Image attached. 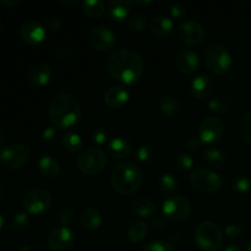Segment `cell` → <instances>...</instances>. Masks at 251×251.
<instances>
[{"mask_svg": "<svg viewBox=\"0 0 251 251\" xmlns=\"http://www.w3.org/2000/svg\"><path fill=\"white\" fill-rule=\"evenodd\" d=\"M156 203L149 198H139L132 205V211L140 218H149L156 213Z\"/></svg>", "mask_w": 251, "mask_h": 251, "instance_id": "28", "label": "cell"}, {"mask_svg": "<svg viewBox=\"0 0 251 251\" xmlns=\"http://www.w3.org/2000/svg\"><path fill=\"white\" fill-rule=\"evenodd\" d=\"M200 58L191 49H180L176 55V68L183 74H186V75L195 74L200 69Z\"/></svg>", "mask_w": 251, "mask_h": 251, "instance_id": "16", "label": "cell"}, {"mask_svg": "<svg viewBox=\"0 0 251 251\" xmlns=\"http://www.w3.org/2000/svg\"><path fill=\"white\" fill-rule=\"evenodd\" d=\"M158 188L166 194H172L178 189V180L171 173H163L158 179Z\"/></svg>", "mask_w": 251, "mask_h": 251, "instance_id": "34", "label": "cell"}, {"mask_svg": "<svg viewBox=\"0 0 251 251\" xmlns=\"http://www.w3.org/2000/svg\"><path fill=\"white\" fill-rule=\"evenodd\" d=\"M61 26H63V24H61V20L59 19V17L53 16L47 21V28H48V31L50 32L60 31Z\"/></svg>", "mask_w": 251, "mask_h": 251, "instance_id": "46", "label": "cell"}, {"mask_svg": "<svg viewBox=\"0 0 251 251\" xmlns=\"http://www.w3.org/2000/svg\"><path fill=\"white\" fill-rule=\"evenodd\" d=\"M174 162H176V166L181 171H190L194 167V158L185 152H180L176 154Z\"/></svg>", "mask_w": 251, "mask_h": 251, "instance_id": "37", "label": "cell"}, {"mask_svg": "<svg viewBox=\"0 0 251 251\" xmlns=\"http://www.w3.org/2000/svg\"><path fill=\"white\" fill-rule=\"evenodd\" d=\"M225 134V123L217 117H207L199 126V139L205 145L217 144Z\"/></svg>", "mask_w": 251, "mask_h": 251, "instance_id": "12", "label": "cell"}, {"mask_svg": "<svg viewBox=\"0 0 251 251\" xmlns=\"http://www.w3.org/2000/svg\"><path fill=\"white\" fill-rule=\"evenodd\" d=\"M223 251H245V250L238 244H229L225 248V250Z\"/></svg>", "mask_w": 251, "mask_h": 251, "instance_id": "49", "label": "cell"}, {"mask_svg": "<svg viewBox=\"0 0 251 251\" xmlns=\"http://www.w3.org/2000/svg\"><path fill=\"white\" fill-rule=\"evenodd\" d=\"M141 251H176L174 248L172 247V244L167 242H162V240H157V242L149 243L147 245H145L144 249Z\"/></svg>", "mask_w": 251, "mask_h": 251, "instance_id": "43", "label": "cell"}, {"mask_svg": "<svg viewBox=\"0 0 251 251\" xmlns=\"http://www.w3.org/2000/svg\"><path fill=\"white\" fill-rule=\"evenodd\" d=\"M205 65L211 74L222 76L233 65V56L229 49L223 44H212L205 51Z\"/></svg>", "mask_w": 251, "mask_h": 251, "instance_id": "5", "label": "cell"}, {"mask_svg": "<svg viewBox=\"0 0 251 251\" xmlns=\"http://www.w3.org/2000/svg\"><path fill=\"white\" fill-rule=\"evenodd\" d=\"M142 180V171L132 162L118 164L110 173V185L115 193L122 196H129L136 193L141 186Z\"/></svg>", "mask_w": 251, "mask_h": 251, "instance_id": "3", "label": "cell"}, {"mask_svg": "<svg viewBox=\"0 0 251 251\" xmlns=\"http://www.w3.org/2000/svg\"><path fill=\"white\" fill-rule=\"evenodd\" d=\"M135 4L140 5V6H147V5L152 4V1L151 0H147V1H140V0H137V1H135Z\"/></svg>", "mask_w": 251, "mask_h": 251, "instance_id": "53", "label": "cell"}, {"mask_svg": "<svg viewBox=\"0 0 251 251\" xmlns=\"http://www.w3.org/2000/svg\"><path fill=\"white\" fill-rule=\"evenodd\" d=\"M250 226H251V220H250Z\"/></svg>", "mask_w": 251, "mask_h": 251, "instance_id": "59", "label": "cell"}, {"mask_svg": "<svg viewBox=\"0 0 251 251\" xmlns=\"http://www.w3.org/2000/svg\"><path fill=\"white\" fill-rule=\"evenodd\" d=\"M1 4H4L5 6L15 7L20 4V1L19 0H1Z\"/></svg>", "mask_w": 251, "mask_h": 251, "instance_id": "50", "label": "cell"}, {"mask_svg": "<svg viewBox=\"0 0 251 251\" xmlns=\"http://www.w3.org/2000/svg\"><path fill=\"white\" fill-rule=\"evenodd\" d=\"M247 248H248V251H251V237L249 238V240H248Z\"/></svg>", "mask_w": 251, "mask_h": 251, "instance_id": "54", "label": "cell"}, {"mask_svg": "<svg viewBox=\"0 0 251 251\" xmlns=\"http://www.w3.org/2000/svg\"><path fill=\"white\" fill-rule=\"evenodd\" d=\"M55 55L59 61L64 64H73L77 60L78 58V49L75 44L69 39L60 42L56 47Z\"/></svg>", "mask_w": 251, "mask_h": 251, "instance_id": "22", "label": "cell"}, {"mask_svg": "<svg viewBox=\"0 0 251 251\" xmlns=\"http://www.w3.org/2000/svg\"><path fill=\"white\" fill-rule=\"evenodd\" d=\"M240 134L247 144L251 145V112L248 113L240 123Z\"/></svg>", "mask_w": 251, "mask_h": 251, "instance_id": "40", "label": "cell"}, {"mask_svg": "<svg viewBox=\"0 0 251 251\" xmlns=\"http://www.w3.org/2000/svg\"><path fill=\"white\" fill-rule=\"evenodd\" d=\"M147 234V226L146 223L142 222L141 220L134 221L131 225L127 228V239L132 244H137V243L142 242Z\"/></svg>", "mask_w": 251, "mask_h": 251, "instance_id": "31", "label": "cell"}, {"mask_svg": "<svg viewBox=\"0 0 251 251\" xmlns=\"http://www.w3.org/2000/svg\"><path fill=\"white\" fill-rule=\"evenodd\" d=\"M134 5L131 0H110L107 2V15L114 21H124Z\"/></svg>", "mask_w": 251, "mask_h": 251, "instance_id": "19", "label": "cell"}, {"mask_svg": "<svg viewBox=\"0 0 251 251\" xmlns=\"http://www.w3.org/2000/svg\"><path fill=\"white\" fill-rule=\"evenodd\" d=\"M207 105L211 112L217 113V114H225V113H228L232 110L234 102H233L232 97L229 95L221 93V95L210 98Z\"/></svg>", "mask_w": 251, "mask_h": 251, "instance_id": "26", "label": "cell"}, {"mask_svg": "<svg viewBox=\"0 0 251 251\" xmlns=\"http://www.w3.org/2000/svg\"><path fill=\"white\" fill-rule=\"evenodd\" d=\"M225 234L216 223L201 222L194 232V240L201 251H218L222 248Z\"/></svg>", "mask_w": 251, "mask_h": 251, "instance_id": "4", "label": "cell"}, {"mask_svg": "<svg viewBox=\"0 0 251 251\" xmlns=\"http://www.w3.org/2000/svg\"><path fill=\"white\" fill-rule=\"evenodd\" d=\"M147 25H149V22H147L146 16L140 14V12L131 15L126 21L127 28L131 32H134V33H141V32H144L146 29Z\"/></svg>", "mask_w": 251, "mask_h": 251, "instance_id": "33", "label": "cell"}, {"mask_svg": "<svg viewBox=\"0 0 251 251\" xmlns=\"http://www.w3.org/2000/svg\"><path fill=\"white\" fill-rule=\"evenodd\" d=\"M243 233H244V229L239 223H229L225 229L226 238H228L229 240L239 239V238H242Z\"/></svg>", "mask_w": 251, "mask_h": 251, "instance_id": "41", "label": "cell"}, {"mask_svg": "<svg viewBox=\"0 0 251 251\" xmlns=\"http://www.w3.org/2000/svg\"><path fill=\"white\" fill-rule=\"evenodd\" d=\"M251 189V180L245 176H238L232 180V190L237 194H247Z\"/></svg>", "mask_w": 251, "mask_h": 251, "instance_id": "36", "label": "cell"}, {"mask_svg": "<svg viewBox=\"0 0 251 251\" xmlns=\"http://www.w3.org/2000/svg\"><path fill=\"white\" fill-rule=\"evenodd\" d=\"M115 41L117 38L114 32L105 26H95L88 32V42L92 48L102 53L112 50L115 46Z\"/></svg>", "mask_w": 251, "mask_h": 251, "instance_id": "13", "label": "cell"}, {"mask_svg": "<svg viewBox=\"0 0 251 251\" xmlns=\"http://www.w3.org/2000/svg\"><path fill=\"white\" fill-rule=\"evenodd\" d=\"M2 198H4V191H2V189L0 188V201L2 200Z\"/></svg>", "mask_w": 251, "mask_h": 251, "instance_id": "57", "label": "cell"}, {"mask_svg": "<svg viewBox=\"0 0 251 251\" xmlns=\"http://www.w3.org/2000/svg\"><path fill=\"white\" fill-rule=\"evenodd\" d=\"M74 218H75V212H74L73 208L69 207V206L64 207L63 210L59 212V216H58L59 222L61 223L63 227H69V226L73 223Z\"/></svg>", "mask_w": 251, "mask_h": 251, "instance_id": "42", "label": "cell"}, {"mask_svg": "<svg viewBox=\"0 0 251 251\" xmlns=\"http://www.w3.org/2000/svg\"><path fill=\"white\" fill-rule=\"evenodd\" d=\"M154 156H156V149L149 144L141 145L136 151V158L141 163H147V162L152 161Z\"/></svg>", "mask_w": 251, "mask_h": 251, "instance_id": "35", "label": "cell"}, {"mask_svg": "<svg viewBox=\"0 0 251 251\" xmlns=\"http://www.w3.org/2000/svg\"><path fill=\"white\" fill-rule=\"evenodd\" d=\"M51 69L47 64L38 63L31 66L28 71V80L36 87H44L50 82Z\"/></svg>", "mask_w": 251, "mask_h": 251, "instance_id": "20", "label": "cell"}, {"mask_svg": "<svg viewBox=\"0 0 251 251\" xmlns=\"http://www.w3.org/2000/svg\"><path fill=\"white\" fill-rule=\"evenodd\" d=\"M176 36L179 41L188 47L199 46L206 37L205 28L195 20H186L176 27Z\"/></svg>", "mask_w": 251, "mask_h": 251, "instance_id": "11", "label": "cell"}, {"mask_svg": "<svg viewBox=\"0 0 251 251\" xmlns=\"http://www.w3.org/2000/svg\"><path fill=\"white\" fill-rule=\"evenodd\" d=\"M186 14V6L180 2H176L171 6V15L173 19H183Z\"/></svg>", "mask_w": 251, "mask_h": 251, "instance_id": "45", "label": "cell"}, {"mask_svg": "<svg viewBox=\"0 0 251 251\" xmlns=\"http://www.w3.org/2000/svg\"><path fill=\"white\" fill-rule=\"evenodd\" d=\"M213 87H215V82L211 76L201 74V75L196 76L191 82V95L196 100H205L211 95Z\"/></svg>", "mask_w": 251, "mask_h": 251, "instance_id": "18", "label": "cell"}, {"mask_svg": "<svg viewBox=\"0 0 251 251\" xmlns=\"http://www.w3.org/2000/svg\"><path fill=\"white\" fill-rule=\"evenodd\" d=\"M51 202H53V199H51L50 193L44 189H32L27 191L22 198V206H24L25 212L33 216L46 213L50 208Z\"/></svg>", "mask_w": 251, "mask_h": 251, "instance_id": "9", "label": "cell"}, {"mask_svg": "<svg viewBox=\"0 0 251 251\" xmlns=\"http://www.w3.org/2000/svg\"><path fill=\"white\" fill-rule=\"evenodd\" d=\"M107 70L118 82L125 86H134L144 75L145 64L137 51L129 48H119L108 58Z\"/></svg>", "mask_w": 251, "mask_h": 251, "instance_id": "1", "label": "cell"}, {"mask_svg": "<svg viewBox=\"0 0 251 251\" xmlns=\"http://www.w3.org/2000/svg\"><path fill=\"white\" fill-rule=\"evenodd\" d=\"M91 137H92L93 144L97 145V146H103V145L108 144V131L107 129L103 126H96L95 129L92 130Z\"/></svg>", "mask_w": 251, "mask_h": 251, "instance_id": "39", "label": "cell"}, {"mask_svg": "<svg viewBox=\"0 0 251 251\" xmlns=\"http://www.w3.org/2000/svg\"><path fill=\"white\" fill-rule=\"evenodd\" d=\"M17 251H38V250H37L34 247H32V245H22V247Z\"/></svg>", "mask_w": 251, "mask_h": 251, "instance_id": "51", "label": "cell"}, {"mask_svg": "<svg viewBox=\"0 0 251 251\" xmlns=\"http://www.w3.org/2000/svg\"><path fill=\"white\" fill-rule=\"evenodd\" d=\"M107 152L110 157L117 159L126 158L131 153V144L123 137H114L107 144Z\"/></svg>", "mask_w": 251, "mask_h": 251, "instance_id": "21", "label": "cell"}, {"mask_svg": "<svg viewBox=\"0 0 251 251\" xmlns=\"http://www.w3.org/2000/svg\"><path fill=\"white\" fill-rule=\"evenodd\" d=\"M29 226V216L27 212H17L15 217L12 218V228L15 230H21L27 229Z\"/></svg>", "mask_w": 251, "mask_h": 251, "instance_id": "38", "label": "cell"}, {"mask_svg": "<svg viewBox=\"0 0 251 251\" xmlns=\"http://www.w3.org/2000/svg\"><path fill=\"white\" fill-rule=\"evenodd\" d=\"M31 150L26 144H16L4 146L0 151V164L7 171H19L28 162Z\"/></svg>", "mask_w": 251, "mask_h": 251, "instance_id": "6", "label": "cell"}, {"mask_svg": "<svg viewBox=\"0 0 251 251\" xmlns=\"http://www.w3.org/2000/svg\"><path fill=\"white\" fill-rule=\"evenodd\" d=\"M0 28H1V22H0Z\"/></svg>", "mask_w": 251, "mask_h": 251, "instance_id": "58", "label": "cell"}, {"mask_svg": "<svg viewBox=\"0 0 251 251\" xmlns=\"http://www.w3.org/2000/svg\"><path fill=\"white\" fill-rule=\"evenodd\" d=\"M80 222L82 227L87 230H96L102 226V215L95 207H88L81 213Z\"/></svg>", "mask_w": 251, "mask_h": 251, "instance_id": "27", "label": "cell"}, {"mask_svg": "<svg viewBox=\"0 0 251 251\" xmlns=\"http://www.w3.org/2000/svg\"><path fill=\"white\" fill-rule=\"evenodd\" d=\"M76 164L78 171L85 176H96L107 166V154L100 147H90L81 152Z\"/></svg>", "mask_w": 251, "mask_h": 251, "instance_id": "7", "label": "cell"}, {"mask_svg": "<svg viewBox=\"0 0 251 251\" xmlns=\"http://www.w3.org/2000/svg\"><path fill=\"white\" fill-rule=\"evenodd\" d=\"M78 0H74V1H65V0H61V4L66 5V6H75V5H78Z\"/></svg>", "mask_w": 251, "mask_h": 251, "instance_id": "52", "label": "cell"}, {"mask_svg": "<svg viewBox=\"0 0 251 251\" xmlns=\"http://www.w3.org/2000/svg\"><path fill=\"white\" fill-rule=\"evenodd\" d=\"M157 105H158L159 110L166 117L169 118L176 117L179 114V112H180L181 108L179 100L173 95H163L162 97H159Z\"/></svg>", "mask_w": 251, "mask_h": 251, "instance_id": "24", "label": "cell"}, {"mask_svg": "<svg viewBox=\"0 0 251 251\" xmlns=\"http://www.w3.org/2000/svg\"><path fill=\"white\" fill-rule=\"evenodd\" d=\"M201 145H202V142H201V140L199 139V136L198 137H195V136L190 137V139L186 141V147H188L189 151H193V152L199 151L201 147Z\"/></svg>", "mask_w": 251, "mask_h": 251, "instance_id": "47", "label": "cell"}, {"mask_svg": "<svg viewBox=\"0 0 251 251\" xmlns=\"http://www.w3.org/2000/svg\"><path fill=\"white\" fill-rule=\"evenodd\" d=\"M60 144L65 151L70 153H77L83 149V140L76 132H68L60 140Z\"/></svg>", "mask_w": 251, "mask_h": 251, "instance_id": "30", "label": "cell"}, {"mask_svg": "<svg viewBox=\"0 0 251 251\" xmlns=\"http://www.w3.org/2000/svg\"><path fill=\"white\" fill-rule=\"evenodd\" d=\"M203 161L212 168L221 169L227 163L226 154L217 149H207L203 152Z\"/></svg>", "mask_w": 251, "mask_h": 251, "instance_id": "32", "label": "cell"}, {"mask_svg": "<svg viewBox=\"0 0 251 251\" xmlns=\"http://www.w3.org/2000/svg\"><path fill=\"white\" fill-rule=\"evenodd\" d=\"M150 28L154 36L163 38V37L169 36L172 33V31L174 29V22L171 17L157 16L151 21Z\"/></svg>", "mask_w": 251, "mask_h": 251, "instance_id": "25", "label": "cell"}, {"mask_svg": "<svg viewBox=\"0 0 251 251\" xmlns=\"http://www.w3.org/2000/svg\"><path fill=\"white\" fill-rule=\"evenodd\" d=\"M47 244L53 251H69L75 244V235L70 228L60 226L49 233Z\"/></svg>", "mask_w": 251, "mask_h": 251, "instance_id": "14", "label": "cell"}, {"mask_svg": "<svg viewBox=\"0 0 251 251\" xmlns=\"http://www.w3.org/2000/svg\"><path fill=\"white\" fill-rule=\"evenodd\" d=\"M2 226H4V217H2L1 215H0V229L2 228Z\"/></svg>", "mask_w": 251, "mask_h": 251, "instance_id": "55", "label": "cell"}, {"mask_svg": "<svg viewBox=\"0 0 251 251\" xmlns=\"http://www.w3.org/2000/svg\"><path fill=\"white\" fill-rule=\"evenodd\" d=\"M166 226V221H164L163 216H156V217L152 220V227L157 230H161L162 228Z\"/></svg>", "mask_w": 251, "mask_h": 251, "instance_id": "48", "label": "cell"}, {"mask_svg": "<svg viewBox=\"0 0 251 251\" xmlns=\"http://www.w3.org/2000/svg\"><path fill=\"white\" fill-rule=\"evenodd\" d=\"M38 171L43 176L48 179H54L60 174L61 167L58 159L54 158L53 156H43L39 158L38 163Z\"/></svg>", "mask_w": 251, "mask_h": 251, "instance_id": "23", "label": "cell"}, {"mask_svg": "<svg viewBox=\"0 0 251 251\" xmlns=\"http://www.w3.org/2000/svg\"><path fill=\"white\" fill-rule=\"evenodd\" d=\"M20 38L28 46H38L46 41L47 31L39 22L34 20L26 21L20 27Z\"/></svg>", "mask_w": 251, "mask_h": 251, "instance_id": "15", "label": "cell"}, {"mask_svg": "<svg viewBox=\"0 0 251 251\" xmlns=\"http://www.w3.org/2000/svg\"><path fill=\"white\" fill-rule=\"evenodd\" d=\"M48 115L53 126L59 130L71 129L80 123L81 105L75 96L70 93H58L51 98Z\"/></svg>", "mask_w": 251, "mask_h": 251, "instance_id": "2", "label": "cell"}, {"mask_svg": "<svg viewBox=\"0 0 251 251\" xmlns=\"http://www.w3.org/2000/svg\"><path fill=\"white\" fill-rule=\"evenodd\" d=\"M4 142H5V137H4V135L0 134V145H4Z\"/></svg>", "mask_w": 251, "mask_h": 251, "instance_id": "56", "label": "cell"}, {"mask_svg": "<svg viewBox=\"0 0 251 251\" xmlns=\"http://www.w3.org/2000/svg\"><path fill=\"white\" fill-rule=\"evenodd\" d=\"M190 183L195 190L202 194H213L220 190L223 180L218 173L207 168H196L191 172Z\"/></svg>", "mask_w": 251, "mask_h": 251, "instance_id": "8", "label": "cell"}, {"mask_svg": "<svg viewBox=\"0 0 251 251\" xmlns=\"http://www.w3.org/2000/svg\"><path fill=\"white\" fill-rule=\"evenodd\" d=\"M82 11L91 19H100L107 11V4L102 0H85L82 2Z\"/></svg>", "mask_w": 251, "mask_h": 251, "instance_id": "29", "label": "cell"}, {"mask_svg": "<svg viewBox=\"0 0 251 251\" xmlns=\"http://www.w3.org/2000/svg\"><path fill=\"white\" fill-rule=\"evenodd\" d=\"M59 136V129H56L55 126H47L46 129L42 132V137H43V141L46 144H53L58 140Z\"/></svg>", "mask_w": 251, "mask_h": 251, "instance_id": "44", "label": "cell"}, {"mask_svg": "<svg viewBox=\"0 0 251 251\" xmlns=\"http://www.w3.org/2000/svg\"><path fill=\"white\" fill-rule=\"evenodd\" d=\"M130 95L123 86H112L104 93V103L109 108L119 109L129 102Z\"/></svg>", "mask_w": 251, "mask_h": 251, "instance_id": "17", "label": "cell"}, {"mask_svg": "<svg viewBox=\"0 0 251 251\" xmlns=\"http://www.w3.org/2000/svg\"><path fill=\"white\" fill-rule=\"evenodd\" d=\"M162 212L166 220L173 222H181L189 218L191 213V203L185 196L176 195L164 200L162 205Z\"/></svg>", "mask_w": 251, "mask_h": 251, "instance_id": "10", "label": "cell"}]
</instances>
